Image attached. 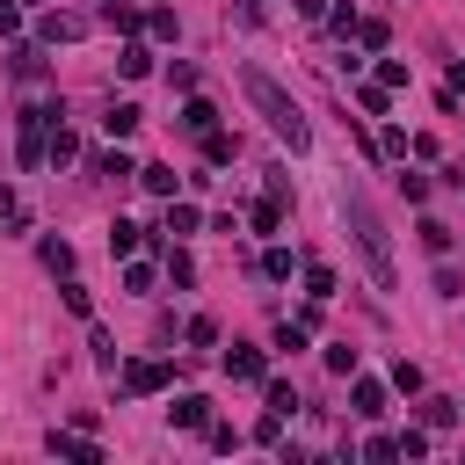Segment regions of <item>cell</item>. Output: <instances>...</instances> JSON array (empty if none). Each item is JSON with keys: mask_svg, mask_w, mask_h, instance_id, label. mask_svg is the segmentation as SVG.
Here are the masks:
<instances>
[{"mask_svg": "<svg viewBox=\"0 0 465 465\" xmlns=\"http://www.w3.org/2000/svg\"><path fill=\"white\" fill-rule=\"evenodd\" d=\"M44 269H73V248L66 241H44Z\"/></svg>", "mask_w": 465, "mask_h": 465, "instance_id": "22", "label": "cell"}, {"mask_svg": "<svg viewBox=\"0 0 465 465\" xmlns=\"http://www.w3.org/2000/svg\"><path fill=\"white\" fill-rule=\"evenodd\" d=\"M422 248H429V255H451V225H444V218H422Z\"/></svg>", "mask_w": 465, "mask_h": 465, "instance_id": "14", "label": "cell"}, {"mask_svg": "<svg viewBox=\"0 0 465 465\" xmlns=\"http://www.w3.org/2000/svg\"><path fill=\"white\" fill-rule=\"evenodd\" d=\"M167 378H174V371H167L160 357H131V364H124V393H160Z\"/></svg>", "mask_w": 465, "mask_h": 465, "instance_id": "4", "label": "cell"}, {"mask_svg": "<svg viewBox=\"0 0 465 465\" xmlns=\"http://www.w3.org/2000/svg\"><path fill=\"white\" fill-rule=\"evenodd\" d=\"M393 385H400V393H422V371H415V364L400 357V364H393Z\"/></svg>", "mask_w": 465, "mask_h": 465, "instance_id": "23", "label": "cell"}, {"mask_svg": "<svg viewBox=\"0 0 465 465\" xmlns=\"http://www.w3.org/2000/svg\"><path fill=\"white\" fill-rule=\"evenodd\" d=\"M95 167H102V174H109V182H124V174H139V167H131V160H124V153H102V160H95Z\"/></svg>", "mask_w": 465, "mask_h": 465, "instance_id": "21", "label": "cell"}, {"mask_svg": "<svg viewBox=\"0 0 465 465\" xmlns=\"http://www.w3.org/2000/svg\"><path fill=\"white\" fill-rule=\"evenodd\" d=\"M306 291H313V299H334V269L313 262V269H306Z\"/></svg>", "mask_w": 465, "mask_h": 465, "instance_id": "19", "label": "cell"}, {"mask_svg": "<svg viewBox=\"0 0 465 465\" xmlns=\"http://www.w3.org/2000/svg\"><path fill=\"white\" fill-rule=\"evenodd\" d=\"M116 73H124V80H146V73H153V51H146V44H124V51H116Z\"/></svg>", "mask_w": 465, "mask_h": 465, "instance_id": "9", "label": "cell"}, {"mask_svg": "<svg viewBox=\"0 0 465 465\" xmlns=\"http://www.w3.org/2000/svg\"><path fill=\"white\" fill-rule=\"evenodd\" d=\"M51 451H58V458H80V465H102V451H95L88 436H66V429H51Z\"/></svg>", "mask_w": 465, "mask_h": 465, "instance_id": "8", "label": "cell"}, {"mask_svg": "<svg viewBox=\"0 0 465 465\" xmlns=\"http://www.w3.org/2000/svg\"><path fill=\"white\" fill-rule=\"evenodd\" d=\"M182 131H197V139H204V131H218V109H211L204 95H190V102H182Z\"/></svg>", "mask_w": 465, "mask_h": 465, "instance_id": "6", "label": "cell"}, {"mask_svg": "<svg viewBox=\"0 0 465 465\" xmlns=\"http://www.w3.org/2000/svg\"><path fill=\"white\" fill-rule=\"evenodd\" d=\"M349 400H357V415H364V422L385 415V385H378V378H357V393H349Z\"/></svg>", "mask_w": 465, "mask_h": 465, "instance_id": "7", "label": "cell"}, {"mask_svg": "<svg viewBox=\"0 0 465 465\" xmlns=\"http://www.w3.org/2000/svg\"><path fill=\"white\" fill-rule=\"evenodd\" d=\"M204 218H197V204H167V232H197Z\"/></svg>", "mask_w": 465, "mask_h": 465, "instance_id": "16", "label": "cell"}, {"mask_svg": "<svg viewBox=\"0 0 465 465\" xmlns=\"http://www.w3.org/2000/svg\"><path fill=\"white\" fill-rule=\"evenodd\" d=\"M327 371H342V378H357V349H349V342H334V349H327Z\"/></svg>", "mask_w": 465, "mask_h": 465, "instance_id": "17", "label": "cell"}, {"mask_svg": "<svg viewBox=\"0 0 465 465\" xmlns=\"http://www.w3.org/2000/svg\"><path fill=\"white\" fill-rule=\"evenodd\" d=\"M0 37H22V8L15 0H0Z\"/></svg>", "mask_w": 465, "mask_h": 465, "instance_id": "25", "label": "cell"}, {"mask_svg": "<svg viewBox=\"0 0 465 465\" xmlns=\"http://www.w3.org/2000/svg\"><path fill=\"white\" fill-rule=\"evenodd\" d=\"M80 37V15H44V44H73Z\"/></svg>", "mask_w": 465, "mask_h": 465, "instance_id": "12", "label": "cell"}, {"mask_svg": "<svg viewBox=\"0 0 465 465\" xmlns=\"http://www.w3.org/2000/svg\"><path fill=\"white\" fill-rule=\"evenodd\" d=\"M102 124H109V139H131V131H139V102H116Z\"/></svg>", "mask_w": 465, "mask_h": 465, "instance_id": "10", "label": "cell"}, {"mask_svg": "<svg viewBox=\"0 0 465 465\" xmlns=\"http://www.w3.org/2000/svg\"><path fill=\"white\" fill-rule=\"evenodd\" d=\"M139 241H146V232H139L131 218H116V225H109V248H116V255H139Z\"/></svg>", "mask_w": 465, "mask_h": 465, "instance_id": "13", "label": "cell"}, {"mask_svg": "<svg viewBox=\"0 0 465 465\" xmlns=\"http://www.w3.org/2000/svg\"><path fill=\"white\" fill-rule=\"evenodd\" d=\"M232 160V139L225 131H204V167H225Z\"/></svg>", "mask_w": 465, "mask_h": 465, "instance_id": "15", "label": "cell"}, {"mask_svg": "<svg viewBox=\"0 0 465 465\" xmlns=\"http://www.w3.org/2000/svg\"><path fill=\"white\" fill-rule=\"evenodd\" d=\"M190 342H197V349H211V342H218V320H211V313H197V320H190Z\"/></svg>", "mask_w": 465, "mask_h": 465, "instance_id": "20", "label": "cell"}, {"mask_svg": "<svg viewBox=\"0 0 465 465\" xmlns=\"http://www.w3.org/2000/svg\"><path fill=\"white\" fill-rule=\"evenodd\" d=\"M262 276H276V283H283V276H291V255H283V248H269V255H262Z\"/></svg>", "mask_w": 465, "mask_h": 465, "instance_id": "24", "label": "cell"}, {"mask_svg": "<svg viewBox=\"0 0 465 465\" xmlns=\"http://www.w3.org/2000/svg\"><path fill=\"white\" fill-rule=\"evenodd\" d=\"M139 182H146L153 197H174V167H167V160H153V167H139Z\"/></svg>", "mask_w": 465, "mask_h": 465, "instance_id": "11", "label": "cell"}, {"mask_svg": "<svg viewBox=\"0 0 465 465\" xmlns=\"http://www.w3.org/2000/svg\"><path fill=\"white\" fill-rule=\"evenodd\" d=\"M342 218H349V232H357V248H364V269H371V283H378V291H393V283H400V269H393V248H385V225H378V211H371L357 190H342Z\"/></svg>", "mask_w": 465, "mask_h": 465, "instance_id": "2", "label": "cell"}, {"mask_svg": "<svg viewBox=\"0 0 465 465\" xmlns=\"http://www.w3.org/2000/svg\"><path fill=\"white\" fill-rule=\"evenodd\" d=\"M225 371L241 378V385H262V378H269V357H262V349H248V342H232V349H225Z\"/></svg>", "mask_w": 465, "mask_h": 465, "instance_id": "3", "label": "cell"}, {"mask_svg": "<svg viewBox=\"0 0 465 465\" xmlns=\"http://www.w3.org/2000/svg\"><path fill=\"white\" fill-rule=\"evenodd\" d=\"M0 218H22V197L15 190H0Z\"/></svg>", "mask_w": 465, "mask_h": 465, "instance_id": "26", "label": "cell"}, {"mask_svg": "<svg viewBox=\"0 0 465 465\" xmlns=\"http://www.w3.org/2000/svg\"><path fill=\"white\" fill-rule=\"evenodd\" d=\"M422 415H429V429H451V422H458V400H429Z\"/></svg>", "mask_w": 465, "mask_h": 465, "instance_id": "18", "label": "cell"}, {"mask_svg": "<svg viewBox=\"0 0 465 465\" xmlns=\"http://www.w3.org/2000/svg\"><path fill=\"white\" fill-rule=\"evenodd\" d=\"M174 429H211V400L204 393H182V400H174Z\"/></svg>", "mask_w": 465, "mask_h": 465, "instance_id": "5", "label": "cell"}, {"mask_svg": "<svg viewBox=\"0 0 465 465\" xmlns=\"http://www.w3.org/2000/svg\"><path fill=\"white\" fill-rule=\"evenodd\" d=\"M241 80H248V102L262 109V124H269V131H276L291 153H306V146H313V124H306V109L291 102V95H283V88H276L262 66H241Z\"/></svg>", "mask_w": 465, "mask_h": 465, "instance_id": "1", "label": "cell"}]
</instances>
